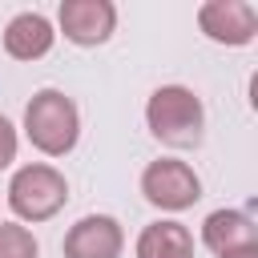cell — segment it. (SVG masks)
Segmentation results:
<instances>
[{
	"instance_id": "1",
	"label": "cell",
	"mask_w": 258,
	"mask_h": 258,
	"mask_svg": "<svg viewBox=\"0 0 258 258\" xmlns=\"http://www.w3.org/2000/svg\"><path fill=\"white\" fill-rule=\"evenodd\" d=\"M149 133L169 149H194L206 137V105L189 85H161L145 101Z\"/></svg>"
},
{
	"instance_id": "2",
	"label": "cell",
	"mask_w": 258,
	"mask_h": 258,
	"mask_svg": "<svg viewBox=\"0 0 258 258\" xmlns=\"http://www.w3.org/2000/svg\"><path fill=\"white\" fill-rule=\"evenodd\" d=\"M24 137L44 157H64L81 141V109L60 89H36L24 105Z\"/></svg>"
},
{
	"instance_id": "3",
	"label": "cell",
	"mask_w": 258,
	"mask_h": 258,
	"mask_svg": "<svg viewBox=\"0 0 258 258\" xmlns=\"http://www.w3.org/2000/svg\"><path fill=\"white\" fill-rule=\"evenodd\" d=\"M69 202V181L56 165L48 161H28L12 173L8 181V210L16 214L20 226H36V222H48L64 210Z\"/></svg>"
},
{
	"instance_id": "4",
	"label": "cell",
	"mask_w": 258,
	"mask_h": 258,
	"mask_svg": "<svg viewBox=\"0 0 258 258\" xmlns=\"http://www.w3.org/2000/svg\"><path fill=\"white\" fill-rule=\"evenodd\" d=\"M141 198L153 210L181 214V210H189L202 198V177L181 157H157V161H149L141 169Z\"/></svg>"
},
{
	"instance_id": "5",
	"label": "cell",
	"mask_w": 258,
	"mask_h": 258,
	"mask_svg": "<svg viewBox=\"0 0 258 258\" xmlns=\"http://www.w3.org/2000/svg\"><path fill=\"white\" fill-rule=\"evenodd\" d=\"M198 28L214 44L242 48L258 36V8L250 0H206L198 8Z\"/></svg>"
},
{
	"instance_id": "6",
	"label": "cell",
	"mask_w": 258,
	"mask_h": 258,
	"mask_svg": "<svg viewBox=\"0 0 258 258\" xmlns=\"http://www.w3.org/2000/svg\"><path fill=\"white\" fill-rule=\"evenodd\" d=\"M56 24L64 40H73L77 48H97L117 28V4L113 0H60Z\"/></svg>"
},
{
	"instance_id": "7",
	"label": "cell",
	"mask_w": 258,
	"mask_h": 258,
	"mask_svg": "<svg viewBox=\"0 0 258 258\" xmlns=\"http://www.w3.org/2000/svg\"><path fill=\"white\" fill-rule=\"evenodd\" d=\"M60 254L64 258H121L125 254V230L113 214H85L69 226Z\"/></svg>"
},
{
	"instance_id": "8",
	"label": "cell",
	"mask_w": 258,
	"mask_h": 258,
	"mask_svg": "<svg viewBox=\"0 0 258 258\" xmlns=\"http://www.w3.org/2000/svg\"><path fill=\"white\" fill-rule=\"evenodd\" d=\"M56 44V28L44 12H16L4 24V52L12 60H40Z\"/></svg>"
},
{
	"instance_id": "9",
	"label": "cell",
	"mask_w": 258,
	"mask_h": 258,
	"mask_svg": "<svg viewBox=\"0 0 258 258\" xmlns=\"http://www.w3.org/2000/svg\"><path fill=\"white\" fill-rule=\"evenodd\" d=\"M202 246L210 254L226 258V254H238V250H254L258 230H254L250 214H242V210H214L202 222Z\"/></svg>"
},
{
	"instance_id": "10",
	"label": "cell",
	"mask_w": 258,
	"mask_h": 258,
	"mask_svg": "<svg viewBox=\"0 0 258 258\" xmlns=\"http://www.w3.org/2000/svg\"><path fill=\"white\" fill-rule=\"evenodd\" d=\"M133 258H194V234L173 218L149 222L133 242Z\"/></svg>"
},
{
	"instance_id": "11",
	"label": "cell",
	"mask_w": 258,
	"mask_h": 258,
	"mask_svg": "<svg viewBox=\"0 0 258 258\" xmlns=\"http://www.w3.org/2000/svg\"><path fill=\"white\" fill-rule=\"evenodd\" d=\"M0 258H40V242L20 222H0Z\"/></svg>"
},
{
	"instance_id": "12",
	"label": "cell",
	"mask_w": 258,
	"mask_h": 258,
	"mask_svg": "<svg viewBox=\"0 0 258 258\" xmlns=\"http://www.w3.org/2000/svg\"><path fill=\"white\" fill-rule=\"evenodd\" d=\"M16 149H20V137H16V125L0 113V169H8L16 161Z\"/></svg>"
},
{
	"instance_id": "13",
	"label": "cell",
	"mask_w": 258,
	"mask_h": 258,
	"mask_svg": "<svg viewBox=\"0 0 258 258\" xmlns=\"http://www.w3.org/2000/svg\"><path fill=\"white\" fill-rule=\"evenodd\" d=\"M226 258H258V246H254V250H238V254H226Z\"/></svg>"
}]
</instances>
